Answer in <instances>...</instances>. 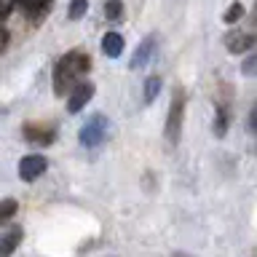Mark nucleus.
Segmentation results:
<instances>
[{"instance_id": "nucleus-4", "label": "nucleus", "mask_w": 257, "mask_h": 257, "mask_svg": "<svg viewBox=\"0 0 257 257\" xmlns=\"http://www.w3.org/2000/svg\"><path fill=\"white\" fill-rule=\"evenodd\" d=\"M48 169V161L43 156H38V153H32V156H24L19 161V177L24 182H35L40 174H43Z\"/></svg>"}, {"instance_id": "nucleus-7", "label": "nucleus", "mask_w": 257, "mask_h": 257, "mask_svg": "<svg viewBox=\"0 0 257 257\" xmlns=\"http://www.w3.org/2000/svg\"><path fill=\"white\" fill-rule=\"evenodd\" d=\"M153 48H156V40H153V38L142 40V46L137 48V54L132 56V67H134V70H137V67H142V64L150 59V56H153Z\"/></svg>"}, {"instance_id": "nucleus-13", "label": "nucleus", "mask_w": 257, "mask_h": 257, "mask_svg": "<svg viewBox=\"0 0 257 257\" xmlns=\"http://www.w3.org/2000/svg\"><path fill=\"white\" fill-rule=\"evenodd\" d=\"M241 16H244V6H241V3H233L228 11H225V24H236Z\"/></svg>"}, {"instance_id": "nucleus-1", "label": "nucleus", "mask_w": 257, "mask_h": 257, "mask_svg": "<svg viewBox=\"0 0 257 257\" xmlns=\"http://www.w3.org/2000/svg\"><path fill=\"white\" fill-rule=\"evenodd\" d=\"M88 67H91V62H88L86 54H80V51L67 54L54 70V94L62 96L64 88H67L72 80H78L83 72H88Z\"/></svg>"}, {"instance_id": "nucleus-15", "label": "nucleus", "mask_w": 257, "mask_h": 257, "mask_svg": "<svg viewBox=\"0 0 257 257\" xmlns=\"http://www.w3.org/2000/svg\"><path fill=\"white\" fill-rule=\"evenodd\" d=\"M86 8H88V0H72V6H70V19H80V16L86 14Z\"/></svg>"}, {"instance_id": "nucleus-17", "label": "nucleus", "mask_w": 257, "mask_h": 257, "mask_svg": "<svg viewBox=\"0 0 257 257\" xmlns=\"http://www.w3.org/2000/svg\"><path fill=\"white\" fill-rule=\"evenodd\" d=\"M6 43H8V32H6L3 27H0V51L6 48Z\"/></svg>"}, {"instance_id": "nucleus-18", "label": "nucleus", "mask_w": 257, "mask_h": 257, "mask_svg": "<svg viewBox=\"0 0 257 257\" xmlns=\"http://www.w3.org/2000/svg\"><path fill=\"white\" fill-rule=\"evenodd\" d=\"M254 120H257V112L252 110V115H249V132H254Z\"/></svg>"}, {"instance_id": "nucleus-12", "label": "nucleus", "mask_w": 257, "mask_h": 257, "mask_svg": "<svg viewBox=\"0 0 257 257\" xmlns=\"http://www.w3.org/2000/svg\"><path fill=\"white\" fill-rule=\"evenodd\" d=\"M225 132H228V110H225V107H217L214 134H217V137H225Z\"/></svg>"}, {"instance_id": "nucleus-10", "label": "nucleus", "mask_w": 257, "mask_h": 257, "mask_svg": "<svg viewBox=\"0 0 257 257\" xmlns=\"http://www.w3.org/2000/svg\"><path fill=\"white\" fill-rule=\"evenodd\" d=\"M158 91H161V78L158 75H150L148 80H145V102H153L158 96Z\"/></svg>"}, {"instance_id": "nucleus-14", "label": "nucleus", "mask_w": 257, "mask_h": 257, "mask_svg": "<svg viewBox=\"0 0 257 257\" xmlns=\"http://www.w3.org/2000/svg\"><path fill=\"white\" fill-rule=\"evenodd\" d=\"M120 11H123V3H120V0H107V3H104V16H107V19H118Z\"/></svg>"}, {"instance_id": "nucleus-16", "label": "nucleus", "mask_w": 257, "mask_h": 257, "mask_svg": "<svg viewBox=\"0 0 257 257\" xmlns=\"http://www.w3.org/2000/svg\"><path fill=\"white\" fill-rule=\"evenodd\" d=\"M254 64H257V59H254V56H249V59L244 62V67H241V70H244V75H254Z\"/></svg>"}, {"instance_id": "nucleus-11", "label": "nucleus", "mask_w": 257, "mask_h": 257, "mask_svg": "<svg viewBox=\"0 0 257 257\" xmlns=\"http://www.w3.org/2000/svg\"><path fill=\"white\" fill-rule=\"evenodd\" d=\"M16 209H19V204H16L14 198H3V201H0V222L11 220V217L16 214Z\"/></svg>"}, {"instance_id": "nucleus-2", "label": "nucleus", "mask_w": 257, "mask_h": 257, "mask_svg": "<svg viewBox=\"0 0 257 257\" xmlns=\"http://www.w3.org/2000/svg\"><path fill=\"white\" fill-rule=\"evenodd\" d=\"M104 134H107V118H104V115H94V118H88L83 123L78 140H80V145H86V148H96V145L104 140Z\"/></svg>"}, {"instance_id": "nucleus-5", "label": "nucleus", "mask_w": 257, "mask_h": 257, "mask_svg": "<svg viewBox=\"0 0 257 257\" xmlns=\"http://www.w3.org/2000/svg\"><path fill=\"white\" fill-rule=\"evenodd\" d=\"M94 96V83H75V88H72V94H70V102H67V107L70 112H80L88 104V99Z\"/></svg>"}, {"instance_id": "nucleus-9", "label": "nucleus", "mask_w": 257, "mask_h": 257, "mask_svg": "<svg viewBox=\"0 0 257 257\" xmlns=\"http://www.w3.org/2000/svg\"><path fill=\"white\" fill-rule=\"evenodd\" d=\"M252 46H254V38H252V35H236V38H230V43H228V48H230L233 54L249 51Z\"/></svg>"}, {"instance_id": "nucleus-8", "label": "nucleus", "mask_w": 257, "mask_h": 257, "mask_svg": "<svg viewBox=\"0 0 257 257\" xmlns=\"http://www.w3.org/2000/svg\"><path fill=\"white\" fill-rule=\"evenodd\" d=\"M19 241H22V230H19V228H14L11 233H6V236H0V257L11 254L14 249L19 246Z\"/></svg>"}, {"instance_id": "nucleus-19", "label": "nucleus", "mask_w": 257, "mask_h": 257, "mask_svg": "<svg viewBox=\"0 0 257 257\" xmlns=\"http://www.w3.org/2000/svg\"><path fill=\"white\" fill-rule=\"evenodd\" d=\"M6 11H8V6L3 3V0H0V19H3V16H6Z\"/></svg>"}, {"instance_id": "nucleus-3", "label": "nucleus", "mask_w": 257, "mask_h": 257, "mask_svg": "<svg viewBox=\"0 0 257 257\" xmlns=\"http://www.w3.org/2000/svg\"><path fill=\"white\" fill-rule=\"evenodd\" d=\"M182 115H185V102H182V94H177V99L172 102L169 115H166V140H169V142H180Z\"/></svg>"}, {"instance_id": "nucleus-6", "label": "nucleus", "mask_w": 257, "mask_h": 257, "mask_svg": "<svg viewBox=\"0 0 257 257\" xmlns=\"http://www.w3.org/2000/svg\"><path fill=\"white\" fill-rule=\"evenodd\" d=\"M102 51H104V56H110V59H118V56L123 54V38H120L118 32H107V35L102 38Z\"/></svg>"}]
</instances>
